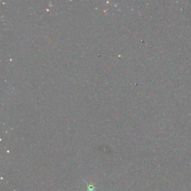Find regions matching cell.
Masks as SVG:
<instances>
[{
    "instance_id": "1",
    "label": "cell",
    "mask_w": 191,
    "mask_h": 191,
    "mask_svg": "<svg viewBox=\"0 0 191 191\" xmlns=\"http://www.w3.org/2000/svg\"><path fill=\"white\" fill-rule=\"evenodd\" d=\"M85 183H86L87 186H88V190H87V191H95V190L96 187H95V186H93V185H91V184H89L88 182H85Z\"/></svg>"
}]
</instances>
